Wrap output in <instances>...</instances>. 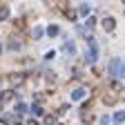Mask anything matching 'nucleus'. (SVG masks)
Wrapping results in <instances>:
<instances>
[{
    "instance_id": "obj_13",
    "label": "nucleus",
    "mask_w": 125,
    "mask_h": 125,
    "mask_svg": "<svg viewBox=\"0 0 125 125\" xmlns=\"http://www.w3.org/2000/svg\"><path fill=\"white\" fill-rule=\"evenodd\" d=\"M13 112H16V114H25V112H27V105H25V103H18Z\"/></svg>"
},
{
    "instance_id": "obj_12",
    "label": "nucleus",
    "mask_w": 125,
    "mask_h": 125,
    "mask_svg": "<svg viewBox=\"0 0 125 125\" xmlns=\"http://www.w3.org/2000/svg\"><path fill=\"white\" fill-rule=\"evenodd\" d=\"M45 125H58V123H56V116H54V114H47V116H45Z\"/></svg>"
},
{
    "instance_id": "obj_10",
    "label": "nucleus",
    "mask_w": 125,
    "mask_h": 125,
    "mask_svg": "<svg viewBox=\"0 0 125 125\" xmlns=\"http://www.w3.org/2000/svg\"><path fill=\"white\" fill-rule=\"evenodd\" d=\"M42 34H45V29H42V27H34V31H31V36H34L36 40H38V38H40Z\"/></svg>"
},
{
    "instance_id": "obj_19",
    "label": "nucleus",
    "mask_w": 125,
    "mask_h": 125,
    "mask_svg": "<svg viewBox=\"0 0 125 125\" xmlns=\"http://www.w3.org/2000/svg\"><path fill=\"white\" fill-rule=\"evenodd\" d=\"M0 123H11V114H0Z\"/></svg>"
},
{
    "instance_id": "obj_2",
    "label": "nucleus",
    "mask_w": 125,
    "mask_h": 125,
    "mask_svg": "<svg viewBox=\"0 0 125 125\" xmlns=\"http://www.w3.org/2000/svg\"><path fill=\"white\" fill-rule=\"evenodd\" d=\"M118 67H121V58H112V60H109V67H107L109 76H116L118 74Z\"/></svg>"
},
{
    "instance_id": "obj_16",
    "label": "nucleus",
    "mask_w": 125,
    "mask_h": 125,
    "mask_svg": "<svg viewBox=\"0 0 125 125\" xmlns=\"http://www.w3.org/2000/svg\"><path fill=\"white\" fill-rule=\"evenodd\" d=\"M114 121H116V123H123V121H125V112H116V114H114Z\"/></svg>"
},
{
    "instance_id": "obj_8",
    "label": "nucleus",
    "mask_w": 125,
    "mask_h": 125,
    "mask_svg": "<svg viewBox=\"0 0 125 125\" xmlns=\"http://www.w3.org/2000/svg\"><path fill=\"white\" fill-rule=\"evenodd\" d=\"M31 114H34V116H42V105H31Z\"/></svg>"
},
{
    "instance_id": "obj_1",
    "label": "nucleus",
    "mask_w": 125,
    "mask_h": 125,
    "mask_svg": "<svg viewBox=\"0 0 125 125\" xmlns=\"http://www.w3.org/2000/svg\"><path fill=\"white\" fill-rule=\"evenodd\" d=\"M118 101V92H114V89H105V94H103V103L105 105H114Z\"/></svg>"
},
{
    "instance_id": "obj_26",
    "label": "nucleus",
    "mask_w": 125,
    "mask_h": 125,
    "mask_svg": "<svg viewBox=\"0 0 125 125\" xmlns=\"http://www.w3.org/2000/svg\"><path fill=\"white\" fill-rule=\"evenodd\" d=\"M13 125H22V123H13Z\"/></svg>"
},
{
    "instance_id": "obj_9",
    "label": "nucleus",
    "mask_w": 125,
    "mask_h": 125,
    "mask_svg": "<svg viewBox=\"0 0 125 125\" xmlns=\"http://www.w3.org/2000/svg\"><path fill=\"white\" fill-rule=\"evenodd\" d=\"M47 34H49V36H58V34H60V29H58L56 25H49V27H47Z\"/></svg>"
},
{
    "instance_id": "obj_15",
    "label": "nucleus",
    "mask_w": 125,
    "mask_h": 125,
    "mask_svg": "<svg viewBox=\"0 0 125 125\" xmlns=\"http://www.w3.org/2000/svg\"><path fill=\"white\" fill-rule=\"evenodd\" d=\"M65 16H67L69 20H74V18H76L78 13H76V9H65Z\"/></svg>"
},
{
    "instance_id": "obj_22",
    "label": "nucleus",
    "mask_w": 125,
    "mask_h": 125,
    "mask_svg": "<svg viewBox=\"0 0 125 125\" xmlns=\"http://www.w3.org/2000/svg\"><path fill=\"white\" fill-rule=\"evenodd\" d=\"M67 109H69L67 105H60V107H58V114H65V112H67Z\"/></svg>"
},
{
    "instance_id": "obj_20",
    "label": "nucleus",
    "mask_w": 125,
    "mask_h": 125,
    "mask_svg": "<svg viewBox=\"0 0 125 125\" xmlns=\"http://www.w3.org/2000/svg\"><path fill=\"white\" fill-rule=\"evenodd\" d=\"M78 11H81L83 16H87V13H89V5H81V7H78Z\"/></svg>"
},
{
    "instance_id": "obj_11",
    "label": "nucleus",
    "mask_w": 125,
    "mask_h": 125,
    "mask_svg": "<svg viewBox=\"0 0 125 125\" xmlns=\"http://www.w3.org/2000/svg\"><path fill=\"white\" fill-rule=\"evenodd\" d=\"M13 98H16V92H11V89L2 92V101H13Z\"/></svg>"
},
{
    "instance_id": "obj_18",
    "label": "nucleus",
    "mask_w": 125,
    "mask_h": 125,
    "mask_svg": "<svg viewBox=\"0 0 125 125\" xmlns=\"http://www.w3.org/2000/svg\"><path fill=\"white\" fill-rule=\"evenodd\" d=\"M81 118H83V121H87V123H92V121H94V116H92L89 112H83V114H81Z\"/></svg>"
},
{
    "instance_id": "obj_24",
    "label": "nucleus",
    "mask_w": 125,
    "mask_h": 125,
    "mask_svg": "<svg viewBox=\"0 0 125 125\" xmlns=\"http://www.w3.org/2000/svg\"><path fill=\"white\" fill-rule=\"evenodd\" d=\"M107 123H109V116H107V114H105V116H103V118H101V125H107Z\"/></svg>"
},
{
    "instance_id": "obj_17",
    "label": "nucleus",
    "mask_w": 125,
    "mask_h": 125,
    "mask_svg": "<svg viewBox=\"0 0 125 125\" xmlns=\"http://www.w3.org/2000/svg\"><path fill=\"white\" fill-rule=\"evenodd\" d=\"M116 76L125 78V60H121V67H118V74H116Z\"/></svg>"
},
{
    "instance_id": "obj_7",
    "label": "nucleus",
    "mask_w": 125,
    "mask_h": 125,
    "mask_svg": "<svg viewBox=\"0 0 125 125\" xmlns=\"http://www.w3.org/2000/svg\"><path fill=\"white\" fill-rule=\"evenodd\" d=\"M7 18H9V7L2 5V7H0V20H7Z\"/></svg>"
},
{
    "instance_id": "obj_23",
    "label": "nucleus",
    "mask_w": 125,
    "mask_h": 125,
    "mask_svg": "<svg viewBox=\"0 0 125 125\" xmlns=\"http://www.w3.org/2000/svg\"><path fill=\"white\" fill-rule=\"evenodd\" d=\"M96 25V18H87V27H94Z\"/></svg>"
},
{
    "instance_id": "obj_27",
    "label": "nucleus",
    "mask_w": 125,
    "mask_h": 125,
    "mask_svg": "<svg viewBox=\"0 0 125 125\" xmlns=\"http://www.w3.org/2000/svg\"><path fill=\"white\" fill-rule=\"evenodd\" d=\"M0 52H2V45H0Z\"/></svg>"
},
{
    "instance_id": "obj_3",
    "label": "nucleus",
    "mask_w": 125,
    "mask_h": 125,
    "mask_svg": "<svg viewBox=\"0 0 125 125\" xmlns=\"http://www.w3.org/2000/svg\"><path fill=\"white\" fill-rule=\"evenodd\" d=\"M62 52H65L67 56H74V54H76V45H74V40H65V42H62Z\"/></svg>"
},
{
    "instance_id": "obj_4",
    "label": "nucleus",
    "mask_w": 125,
    "mask_h": 125,
    "mask_svg": "<svg viewBox=\"0 0 125 125\" xmlns=\"http://www.w3.org/2000/svg\"><path fill=\"white\" fill-rule=\"evenodd\" d=\"M9 81H11V85H22L25 83V74H11Z\"/></svg>"
},
{
    "instance_id": "obj_21",
    "label": "nucleus",
    "mask_w": 125,
    "mask_h": 125,
    "mask_svg": "<svg viewBox=\"0 0 125 125\" xmlns=\"http://www.w3.org/2000/svg\"><path fill=\"white\" fill-rule=\"evenodd\" d=\"M47 81H56V74L54 72H47Z\"/></svg>"
},
{
    "instance_id": "obj_25",
    "label": "nucleus",
    "mask_w": 125,
    "mask_h": 125,
    "mask_svg": "<svg viewBox=\"0 0 125 125\" xmlns=\"http://www.w3.org/2000/svg\"><path fill=\"white\" fill-rule=\"evenodd\" d=\"M29 125H38V123H36V121H29Z\"/></svg>"
},
{
    "instance_id": "obj_14",
    "label": "nucleus",
    "mask_w": 125,
    "mask_h": 125,
    "mask_svg": "<svg viewBox=\"0 0 125 125\" xmlns=\"http://www.w3.org/2000/svg\"><path fill=\"white\" fill-rule=\"evenodd\" d=\"M9 49H20V40L11 38V40H9Z\"/></svg>"
},
{
    "instance_id": "obj_5",
    "label": "nucleus",
    "mask_w": 125,
    "mask_h": 125,
    "mask_svg": "<svg viewBox=\"0 0 125 125\" xmlns=\"http://www.w3.org/2000/svg\"><path fill=\"white\" fill-rule=\"evenodd\" d=\"M85 94H87V89H83V87L74 89V92H72V101H81V98H85Z\"/></svg>"
},
{
    "instance_id": "obj_28",
    "label": "nucleus",
    "mask_w": 125,
    "mask_h": 125,
    "mask_svg": "<svg viewBox=\"0 0 125 125\" xmlns=\"http://www.w3.org/2000/svg\"><path fill=\"white\" fill-rule=\"evenodd\" d=\"M0 109H2V103H0Z\"/></svg>"
},
{
    "instance_id": "obj_6",
    "label": "nucleus",
    "mask_w": 125,
    "mask_h": 125,
    "mask_svg": "<svg viewBox=\"0 0 125 125\" xmlns=\"http://www.w3.org/2000/svg\"><path fill=\"white\" fill-rule=\"evenodd\" d=\"M114 27H116V20L114 18H105L103 20V29L105 31H114Z\"/></svg>"
}]
</instances>
